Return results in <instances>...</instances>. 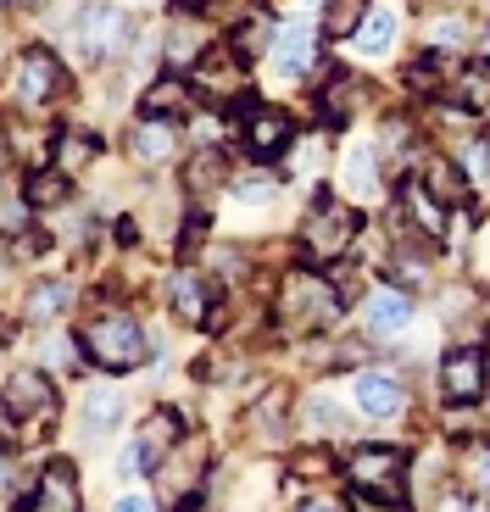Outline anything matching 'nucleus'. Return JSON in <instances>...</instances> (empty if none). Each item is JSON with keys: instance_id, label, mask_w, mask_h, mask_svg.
Listing matches in <instances>:
<instances>
[{"instance_id": "f257e3e1", "label": "nucleus", "mask_w": 490, "mask_h": 512, "mask_svg": "<svg viewBox=\"0 0 490 512\" xmlns=\"http://www.w3.org/2000/svg\"><path fill=\"white\" fill-rule=\"evenodd\" d=\"M78 346L90 351L95 368H106V373H129V368H140V362H145V329L129 318V312H101V318L84 323Z\"/></svg>"}, {"instance_id": "f03ea898", "label": "nucleus", "mask_w": 490, "mask_h": 512, "mask_svg": "<svg viewBox=\"0 0 490 512\" xmlns=\"http://www.w3.org/2000/svg\"><path fill=\"white\" fill-rule=\"evenodd\" d=\"M279 312L296 329H329L340 318V290L323 273L296 268V273H284V284H279Z\"/></svg>"}, {"instance_id": "7ed1b4c3", "label": "nucleus", "mask_w": 490, "mask_h": 512, "mask_svg": "<svg viewBox=\"0 0 490 512\" xmlns=\"http://www.w3.org/2000/svg\"><path fill=\"white\" fill-rule=\"evenodd\" d=\"M73 39H78V56H84V62H112V56L129 51L134 17L123 12V6L90 0V6H84V17H78V28H73Z\"/></svg>"}, {"instance_id": "20e7f679", "label": "nucleus", "mask_w": 490, "mask_h": 512, "mask_svg": "<svg viewBox=\"0 0 490 512\" xmlns=\"http://www.w3.org/2000/svg\"><path fill=\"white\" fill-rule=\"evenodd\" d=\"M351 485L362 496H401V474H407V446H357L346 462Z\"/></svg>"}, {"instance_id": "39448f33", "label": "nucleus", "mask_w": 490, "mask_h": 512, "mask_svg": "<svg viewBox=\"0 0 490 512\" xmlns=\"http://www.w3.org/2000/svg\"><path fill=\"white\" fill-rule=\"evenodd\" d=\"M351 234H357V212H351L346 201H335V195H318L312 212H307V229H301L307 251L318 256V262H329V256H340L351 245Z\"/></svg>"}, {"instance_id": "423d86ee", "label": "nucleus", "mask_w": 490, "mask_h": 512, "mask_svg": "<svg viewBox=\"0 0 490 512\" xmlns=\"http://www.w3.org/2000/svg\"><path fill=\"white\" fill-rule=\"evenodd\" d=\"M12 90H17V101H23L28 112H45V106H51L56 95L67 90V73H62V62H56V56L45 51V45H28V51L17 56Z\"/></svg>"}, {"instance_id": "0eeeda50", "label": "nucleus", "mask_w": 490, "mask_h": 512, "mask_svg": "<svg viewBox=\"0 0 490 512\" xmlns=\"http://www.w3.org/2000/svg\"><path fill=\"white\" fill-rule=\"evenodd\" d=\"M179 440H184V418H179L173 407H156L151 418L140 423L134 446L123 451V474H151V468L168 457V451H179Z\"/></svg>"}, {"instance_id": "6e6552de", "label": "nucleus", "mask_w": 490, "mask_h": 512, "mask_svg": "<svg viewBox=\"0 0 490 512\" xmlns=\"http://www.w3.org/2000/svg\"><path fill=\"white\" fill-rule=\"evenodd\" d=\"M485 351L463 346L452 351V357L440 362V390H446V401H457V407H474L479 396H485Z\"/></svg>"}, {"instance_id": "1a4fd4ad", "label": "nucleus", "mask_w": 490, "mask_h": 512, "mask_svg": "<svg viewBox=\"0 0 490 512\" xmlns=\"http://www.w3.org/2000/svg\"><path fill=\"white\" fill-rule=\"evenodd\" d=\"M6 418H51L56 412V390L45 379V368H17L6 379Z\"/></svg>"}, {"instance_id": "9d476101", "label": "nucleus", "mask_w": 490, "mask_h": 512, "mask_svg": "<svg viewBox=\"0 0 490 512\" xmlns=\"http://www.w3.org/2000/svg\"><path fill=\"white\" fill-rule=\"evenodd\" d=\"M245 145H251V156H262V162H279V156L296 145V128H290V117H284L279 106H257V112L245 117Z\"/></svg>"}, {"instance_id": "9b49d317", "label": "nucleus", "mask_w": 490, "mask_h": 512, "mask_svg": "<svg viewBox=\"0 0 490 512\" xmlns=\"http://www.w3.org/2000/svg\"><path fill=\"white\" fill-rule=\"evenodd\" d=\"M173 151H179V128H173L168 117H145V123L129 134V156L140 167H168Z\"/></svg>"}, {"instance_id": "f8f14e48", "label": "nucleus", "mask_w": 490, "mask_h": 512, "mask_svg": "<svg viewBox=\"0 0 490 512\" xmlns=\"http://www.w3.org/2000/svg\"><path fill=\"white\" fill-rule=\"evenodd\" d=\"M351 401H357L362 418H396L407 396H401V384L385 379V373H357L351 379Z\"/></svg>"}, {"instance_id": "ddd939ff", "label": "nucleus", "mask_w": 490, "mask_h": 512, "mask_svg": "<svg viewBox=\"0 0 490 512\" xmlns=\"http://www.w3.org/2000/svg\"><path fill=\"white\" fill-rule=\"evenodd\" d=\"M396 212H407V223H413L418 234H429V240H440V234H446V206L429 195L424 179H407V184H401Z\"/></svg>"}, {"instance_id": "4468645a", "label": "nucleus", "mask_w": 490, "mask_h": 512, "mask_svg": "<svg viewBox=\"0 0 490 512\" xmlns=\"http://www.w3.org/2000/svg\"><path fill=\"white\" fill-rule=\"evenodd\" d=\"M240 73H245V56L234 45H218V51H207L195 62V84L207 95H234L240 90Z\"/></svg>"}, {"instance_id": "2eb2a0df", "label": "nucleus", "mask_w": 490, "mask_h": 512, "mask_svg": "<svg viewBox=\"0 0 490 512\" xmlns=\"http://www.w3.org/2000/svg\"><path fill=\"white\" fill-rule=\"evenodd\" d=\"M362 318H368V329H374V334H401L407 323H413V295L401 290V284L374 290V295H368V307H362Z\"/></svg>"}, {"instance_id": "dca6fc26", "label": "nucleus", "mask_w": 490, "mask_h": 512, "mask_svg": "<svg viewBox=\"0 0 490 512\" xmlns=\"http://www.w3.org/2000/svg\"><path fill=\"white\" fill-rule=\"evenodd\" d=\"M312 62H318V39H312V28H307V23L279 28V45H273V67H279L284 78H301V73H312Z\"/></svg>"}, {"instance_id": "f3484780", "label": "nucleus", "mask_w": 490, "mask_h": 512, "mask_svg": "<svg viewBox=\"0 0 490 512\" xmlns=\"http://www.w3.org/2000/svg\"><path fill=\"white\" fill-rule=\"evenodd\" d=\"M78 479H73V468L67 462H51L45 468V479H39V490H34V501H28V512H78Z\"/></svg>"}, {"instance_id": "a211bd4d", "label": "nucleus", "mask_w": 490, "mask_h": 512, "mask_svg": "<svg viewBox=\"0 0 490 512\" xmlns=\"http://www.w3.org/2000/svg\"><path fill=\"white\" fill-rule=\"evenodd\" d=\"M362 106V78H351V73H329V84L318 90V112H323V123H346L351 112Z\"/></svg>"}, {"instance_id": "6ab92c4d", "label": "nucleus", "mask_w": 490, "mask_h": 512, "mask_svg": "<svg viewBox=\"0 0 490 512\" xmlns=\"http://www.w3.org/2000/svg\"><path fill=\"white\" fill-rule=\"evenodd\" d=\"M67 173H56V167H34L28 173V184H23V201L34 206V212H51V206H62L67 201Z\"/></svg>"}, {"instance_id": "aec40b11", "label": "nucleus", "mask_w": 490, "mask_h": 512, "mask_svg": "<svg viewBox=\"0 0 490 512\" xmlns=\"http://www.w3.org/2000/svg\"><path fill=\"white\" fill-rule=\"evenodd\" d=\"M95 151H101V140H95V134H56V145H51V156H56V173H67V179H73L78 167H90L95 162Z\"/></svg>"}, {"instance_id": "412c9836", "label": "nucleus", "mask_w": 490, "mask_h": 512, "mask_svg": "<svg viewBox=\"0 0 490 512\" xmlns=\"http://www.w3.org/2000/svg\"><path fill=\"white\" fill-rule=\"evenodd\" d=\"M351 39H357L362 56H390V45H396V12H385V6L368 12V23H362Z\"/></svg>"}, {"instance_id": "4be33fe9", "label": "nucleus", "mask_w": 490, "mask_h": 512, "mask_svg": "<svg viewBox=\"0 0 490 512\" xmlns=\"http://www.w3.org/2000/svg\"><path fill=\"white\" fill-rule=\"evenodd\" d=\"M374 167H379V151H368V145H362V151H351L346 167H340V173H346V195H357V201H374V195H379Z\"/></svg>"}, {"instance_id": "5701e85b", "label": "nucleus", "mask_w": 490, "mask_h": 512, "mask_svg": "<svg viewBox=\"0 0 490 512\" xmlns=\"http://www.w3.org/2000/svg\"><path fill=\"white\" fill-rule=\"evenodd\" d=\"M184 106H190V90H184L179 78H162V84H151V90H145V101H140V112L145 117H184Z\"/></svg>"}, {"instance_id": "b1692460", "label": "nucleus", "mask_w": 490, "mask_h": 512, "mask_svg": "<svg viewBox=\"0 0 490 512\" xmlns=\"http://www.w3.org/2000/svg\"><path fill=\"white\" fill-rule=\"evenodd\" d=\"M424 184H429V195H435L440 206H457V201H463V190H468V184H463V167H457V162H440V156L424 167Z\"/></svg>"}, {"instance_id": "393cba45", "label": "nucleus", "mask_w": 490, "mask_h": 512, "mask_svg": "<svg viewBox=\"0 0 490 512\" xmlns=\"http://www.w3.org/2000/svg\"><path fill=\"white\" fill-rule=\"evenodd\" d=\"M273 39H279V23L257 12V17H251V23L240 28V34L229 39V45H234V51L245 56V62H251V56H268V51H273Z\"/></svg>"}, {"instance_id": "a878e982", "label": "nucleus", "mask_w": 490, "mask_h": 512, "mask_svg": "<svg viewBox=\"0 0 490 512\" xmlns=\"http://www.w3.org/2000/svg\"><path fill=\"white\" fill-rule=\"evenodd\" d=\"M123 418V396H117V390H90V401H84V429H90V435H106V429H112V423Z\"/></svg>"}, {"instance_id": "bb28decb", "label": "nucleus", "mask_w": 490, "mask_h": 512, "mask_svg": "<svg viewBox=\"0 0 490 512\" xmlns=\"http://www.w3.org/2000/svg\"><path fill=\"white\" fill-rule=\"evenodd\" d=\"M173 312H179L184 323H207V290H201L195 273H179V279H173Z\"/></svg>"}, {"instance_id": "cd10ccee", "label": "nucleus", "mask_w": 490, "mask_h": 512, "mask_svg": "<svg viewBox=\"0 0 490 512\" xmlns=\"http://www.w3.org/2000/svg\"><path fill=\"white\" fill-rule=\"evenodd\" d=\"M457 101L463 106H490V56H479V62H468L463 73H457Z\"/></svg>"}, {"instance_id": "c85d7f7f", "label": "nucleus", "mask_w": 490, "mask_h": 512, "mask_svg": "<svg viewBox=\"0 0 490 512\" xmlns=\"http://www.w3.org/2000/svg\"><path fill=\"white\" fill-rule=\"evenodd\" d=\"M201 56H207L201 51V28H195V17H184V23L168 34V62L173 67H195Z\"/></svg>"}, {"instance_id": "c756f323", "label": "nucleus", "mask_w": 490, "mask_h": 512, "mask_svg": "<svg viewBox=\"0 0 490 512\" xmlns=\"http://www.w3.org/2000/svg\"><path fill=\"white\" fill-rule=\"evenodd\" d=\"M73 301V290H67L62 279H51V284H39L34 295H28V318H39V323H51V318H62V307Z\"/></svg>"}, {"instance_id": "7c9ffc66", "label": "nucleus", "mask_w": 490, "mask_h": 512, "mask_svg": "<svg viewBox=\"0 0 490 512\" xmlns=\"http://www.w3.org/2000/svg\"><path fill=\"white\" fill-rule=\"evenodd\" d=\"M368 23V0H329V17H323V28L335 39L357 34V28Z\"/></svg>"}, {"instance_id": "2f4dec72", "label": "nucleus", "mask_w": 490, "mask_h": 512, "mask_svg": "<svg viewBox=\"0 0 490 512\" xmlns=\"http://www.w3.org/2000/svg\"><path fill=\"white\" fill-rule=\"evenodd\" d=\"M407 151H413V123H407V117H390L385 140H379V156H385V162H401Z\"/></svg>"}, {"instance_id": "473e14b6", "label": "nucleus", "mask_w": 490, "mask_h": 512, "mask_svg": "<svg viewBox=\"0 0 490 512\" xmlns=\"http://www.w3.org/2000/svg\"><path fill=\"white\" fill-rule=\"evenodd\" d=\"M218 179H223V156H218V151H201V156L190 162V190H195V195H207Z\"/></svg>"}, {"instance_id": "72a5a7b5", "label": "nucleus", "mask_w": 490, "mask_h": 512, "mask_svg": "<svg viewBox=\"0 0 490 512\" xmlns=\"http://www.w3.org/2000/svg\"><path fill=\"white\" fill-rule=\"evenodd\" d=\"M234 195H240V201H251V206H262V201H273V195H279V179H268V173H240Z\"/></svg>"}, {"instance_id": "f704fd0d", "label": "nucleus", "mask_w": 490, "mask_h": 512, "mask_svg": "<svg viewBox=\"0 0 490 512\" xmlns=\"http://www.w3.org/2000/svg\"><path fill=\"white\" fill-rule=\"evenodd\" d=\"M463 173H468V184H490V140H474L463 151Z\"/></svg>"}, {"instance_id": "c9c22d12", "label": "nucleus", "mask_w": 490, "mask_h": 512, "mask_svg": "<svg viewBox=\"0 0 490 512\" xmlns=\"http://www.w3.org/2000/svg\"><path fill=\"white\" fill-rule=\"evenodd\" d=\"M307 423H312V429H340V423H346V412H340L329 396H312L307 401Z\"/></svg>"}, {"instance_id": "e433bc0d", "label": "nucleus", "mask_w": 490, "mask_h": 512, "mask_svg": "<svg viewBox=\"0 0 490 512\" xmlns=\"http://www.w3.org/2000/svg\"><path fill=\"white\" fill-rule=\"evenodd\" d=\"M39 357L51 362V368H73V340H67V334H51V340L39 346Z\"/></svg>"}, {"instance_id": "4c0bfd02", "label": "nucleus", "mask_w": 490, "mask_h": 512, "mask_svg": "<svg viewBox=\"0 0 490 512\" xmlns=\"http://www.w3.org/2000/svg\"><path fill=\"white\" fill-rule=\"evenodd\" d=\"M357 512H407L396 496H357Z\"/></svg>"}, {"instance_id": "58836bf2", "label": "nucleus", "mask_w": 490, "mask_h": 512, "mask_svg": "<svg viewBox=\"0 0 490 512\" xmlns=\"http://www.w3.org/2000/svg\"><path fill=\"white\" fill-rule=\"evenodd\" d=\"M112 512H151V496H145V490H134V496H123Z\"/></svg>"}, {"instance_id": "ea45409f", "label": "nucleus", "mask_w": 490, "mask_h": 512, "mask_svg": "<svg viewBox=\"0 0 490 512\" xmlns=\"http://www.w3.org/2000/svg\"><path fill=\"white\" fill-rule=\"evenodd\" d=\"M474 479H479V490H490V446L474 457Z\"/></svg>"}, {"instance_id": "a19ab883", "label": "nucleus", "mask_w": 490, "mask_h": 512, "mask_svg": "<svg viewBox=\"0 0 490 512\" xmlns=\"http://www.w3.org/2000/svg\"><path fill=\"white\" fill-rule=\"evenodd\" d=\"M168 6H173V12H179V17H195V12H207V0H168Z\"/></svg>"}, {"instance_id": "79ce46f5", "label": "nucleus", "mask_w": 490, "mask_h": 512, "mask_svg": "<svg viewBox=\"0 0 490 512\" xmlns=\"http://www.w3.org/2000/svg\"><path fill=\"white\" fill-rule=\"evenodd\" d=\"M296 512H340V507H335V501H329V496H312V501H301Z\"/></svg>"}, {"instance_id": "37998d69", "label": "nucleus", "mask_w": 490, "mask_h": 512, "mask_svg": "<svg viewBox=\"0 0 490 512\" xmlns=\"http://www.w3.org/2000/svg\"><path fill=\"white\" fill-rule=\"evenodd\" d=\"M440 512H474V507H468V496H446V501H440Z\"/></svg>"}, {"instance_id": "c03bdc74", "label": "nucleus", "mask_w": 490, "mask_h": 512, "mask_svg": "<svg viewBox=\"0 0 490 512\" xmlns=\"http://www.w3.org/2000/svg\"><path fill=\"white\" fill-rule=\"evenodd\" d=\"M12 6H39V0H12Z\"/></svg>"}, {"instance_id": "a18cd8bd", "label": "nucleus", "mask_w": 490, "mask_h": 512, "mask_svg": "<svg viewBox=\"0 0 490 512\" xmlns=\"http://www.w3.org/2000/svg\"><path fill=\"white\" fill-rule=\"evenodd\" d=\"M0 268H6V251H0Z\"/></svg>"}, {"instance_id": "49530a36", "label": "nucleus", "mask_w": 490, "mask_h": 512, "mask_svg": "<svg viewBox=\"0 0 490 512\" xmlns=\"http://www.w3.org/2000/svg\"><path fill=\"white\" fill-rule=\"evenodd\" d=\"M307 6H323V0H307Z\"/></svg>"}, {"instance_id": "de8ad7c7", "label": "nucleus", "mask_w": 490, "mask_h": 512, "mask_svg": "<svg viewBox=\"0 0 490 512\" xmlns=\"http://www.w3.org/2000/svg\"><path fill=\"white\" fill-rule=\"evenodd\" d=\"M485 357H490V351H485ZM485 368H490V362H485Z\"/></svg>"}]
</instances>
